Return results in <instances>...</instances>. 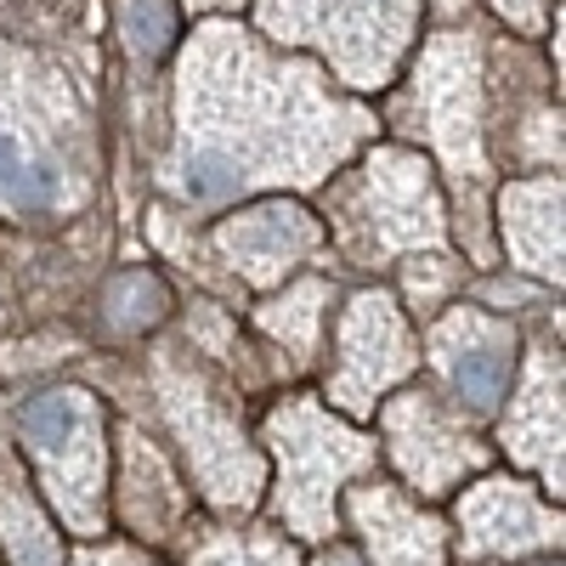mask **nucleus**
<instances>
[{
  "mask_svg": "<svg viewBox=\"0 0 566 566\" xmlns=\"http://www.w3.org/2000/svg\"><path fill=\"white\" fill-rule=\"evenodd\" d=\"M340 515L363 544V566H448V522L397 482L346 488Z\"/></svg>",
  "mask_w": 566,
  "mask_h": 566,
  "instance_id": "13",
  "label": "nucleus"
},
{
  "mask_svg": "<svg viewBox=\"0 0 566 566\" xmlns=\"http://www.w3.org/2000/svg\"><path fill=\"white\" fill-rule=\"evenodd\" d=\"M74 566H159V560L142 555L136 544H108V538H97V544H85V549L74 555Z\"/></svg>",
  "mask_w": 566,
  "mask_h": 566,
  "instance_id": "23",
  "label": "nucleus"
},
{
  "mask_svg": "<svg viewBox=\"0 0 566 566\" xmlns=\"http://www.w3.org/2000/svg\"><path fill=\"white\" fill-rule=\"evenodd\" d=\"M328 301H335V283L328 277H295V283H283V295L255 306V328L272 346L290 352L295 363H306L317 352V340H323Z\"/></svg>",
  "mask_w": 566,
  "mask_h": 566,
  "instance_id": "18",
  "label": "nucleus"
},
{
  "mask_svg": "<svg viewBox=\"0 0 566 566\" xmlns=\"http://www.w3.org/2000/svg\"><path fill=\"white\" fill-rule=\"evenodd\" d=\"M499 448L538 476V493L560 504L566 464H560V346L538 340L522 363L515 397L499 402Z\"/></svg>",
  "mask_w": 566,
  "mask_h": 566,
  "instance_id": "14",
  "label": "nucleus"
},
{
  "mask_svg": "<svg viewBox=\"0 0 566 566\" xmlns=\"http://www.w3.org/2000/svg\"><path fill=\"white\" fill-rule=\"evenodd\" d=\"M464 283V266L448 255V250H419V255H402V312L413 317H437L442 306H453Z\"/></svg>",
  "mask_w": 566,
  "mask_h": 566,
  "instance_id": "21",
  "label": "nucleus"
},
{
  "mask_svg": "<svg viewBox=\"0 0 566 566\" xmlns=\"http://www.w3.org/2000/svg\"><path fill=\"white\" fill-rule=\"evenodd\" d=\"M482 52L470 34H431L419 52L413 85H408V114L419 119L424 142L442 154L453 210L464 232V261L488 266L493 239H488V148H482Z\"/></svg>",
  "mask_w": 566,
  "mask_h": 566,
  "instance_id": "2",
  "label": "nucleus"
},
{
  "mask_svg": "<svg viewBox=\"0 0 566 566\" xmlns=\"http://www.w3.org/2000/svg\"><path fill=\"white\" fill-rule=\"evenodd\" d=\"M453 527L464 560L560 555V504H549L527 476H476L453 504Z\"/></svg>",
  "mask_w": 566,
  "mask_h": 566,
  "instance_id": "10",
  "label": "nucleus"
},
{
  "mask_svg": "<svg viewBox=\"0 0 566 566\" xmlns=\"http://www.w3.org/2000/svg\"><path fill=\"white\" fill-rule=\"evenodd\" d=\"M170 317V290L165 277L148 272V266H130V272H114L103 283V328L114 340H136L148 335L154 323Z\"/></svg>",
  "mask_w": 566,
  "mask_h": 566,
  "instance_id": "19",
  "label": "nucleus"
},
{
  "mask_svg": "<svg viewBox=\"0 0 566 566\" xmlns=\"http://www.w3.org/2000/svg\"><path fill=\"white\" fill-rule=\"evenodd\" d=\"M187 566H301L295 544L283 533H232L210 527L187 538Z\"/></svg>",
  "mask_w": 566,
  "mask_h": 566,
  "instance_id": "20",
  "label": "nucleus"
},
{
  "mask_svg": "<svg viewBox=\"0 0 566 566\" xmlns=\"http://www.w3.org/2000/svg\"><path fill=\"white\" fill-rule=\"evenodd\" d=\"M335 244L352 266H386L419 250H442L448 199L413 148H374L335 193Z\"/></svg>",
  "mask_w": 566,
  "mask_h": 566,
  "instance_id": "5",
  "label": "nucleus"
},
{
  "mask_svg": "<svg viewBox=\"0 0 566 566\" xmlns=\"http://www.w3.org/2000/svg\"><path fill=\"white\" fill-rule=\"evenodd\" d=\"M148 380H154L170 437L181 442L187 476H193L199 499L221 515H250L266 488V453L250 442L244 413L232 408V397L181 346L154 352Z\"/></svg>",
  "mask_w": 566,
  "mask_h": 566,
  "instance_id": "4",
  "label": "nucleus"
},
{
  "mask_svg": "<svg viewBox=\"0 0 566 566\" xmlns=\"http://www.w3.org/2000/svg\"><path fill=\"white\" fill-rule=\"evenodd\" d=\"M493 7L522 34H544V23H549V0H493Z\"/></svg>",
  "mask_w": 566,
  "mask_h": 566,
  "instance_id": "24",
  "label": "nucleus"
},
{
  "mask_svg": "<svg viewBox=\"0 0 566 566\" xmlns=\"http://www.w3.org/2000/svg\"><path fill=\"white\" fill-rule=\"evenodd\" d=\"M108 515H119V527L148 549L181 538L187 515H193V493L181 488L176 464L165 459V448L142 431V424H114Z\"/></svg>",
  "mask_w": 566,
  "mask_h": 566,
  "instance_id": "11",
  "label": "nucleus"
},
{
  "mask_svg": "<svg viewBox=\"0 0 566 566\" xmlns=\"http://www.w3.org/2000/svg\"><path fill=\"white\" fill-rule=\"evenodd\" d=\"M18 442L52 522L97 544L108 533V464H114V424L103 397L85 386H45L18 408Z\"/></svg>",
  "mask_w": 566,
  "mask_h": 566,
  "instance_id": "3",
  "label": "nucleus"
},
{
  "mask_svg": "<svg viewBox=\"0 0 566 566\" xmlns=\"http://www.w3.org/2000/svg\"><path fill=\"white\" fill-rule=\"evenodd\" d=\"M413 0H261V23L272 40L323 45L352 85H386Z\"/></svg>",
  "mask_w": 566,
  "mask_h": 566,
  "instance_id": "8",
  "label": "nucleus"
},
{
  "mask_svg": "<svg viewBox=\"0 0 566 566\" xmlns=\"http://www.w3.org/2000/svg\"><path fill=\"white\" fill-rule=\"evenodd\" d=\"M261 442L272 459V522L301 544H335L340 493L374 470L380 442L312 391L277 397L261 419Z\"/></svg>",
  "mask_w": 566,
  "mask_h": 566,
  "instance_id": "1",
  "label": "nucleus"
},
{
  "mask_svg": "<svg viewBox=\"0 0 566 566\" xmlns=\"http://www.w3.org/2000/svg\"><path fill=\"white\" fill-rule=\"evenodd\" d=\"M119 34L136 57H159L170 34H176V12H170V0H125L119 7Z\"/></svg>",
  "mask_w": 566,
  "mask_h": 566,
  "instance_id": "22",
  "label": "nucleus"
},
{
  "mask_svg": "<svg viewBox=\"0 0 566 566\" xmlns=\"http://www.w3.org/2000/svg\"><path fill=\"white\" fill-rule=\"evenodd\" d=\"M499 239L515 272L560 283V170L522 176L499 193Z\"/></svg>",
  "mask_w": 566,
  "mask_h": 566,
  "instance_id": "15",
  "label": "nucleus"
},
{
  "mask_svg": "<svg viewBox=\"0 0 566 566\" xmlns=\"http://www.w3.org/2000/svg\"><path fill=\"white\" fill-rule=\"evenodd\" d=\"M0 560L7 566H69L52 510L29 493L18 470L12 476L0 470Z\"/></svg>",
  "mask_w": 566,
  "mask_h": 566,
  "instance_id": "17",
  "label": "nucleus"
},
{
  "mask_svg": "<svg viewBox=\"0 0 566 566\" xmlns=\"http://www.w3.org/2000/svg\"><path fill=\"white\" fill-rule=\"evenodd\" d=\"M533 566H560V555H555V560H549V555H544V560H533Z\"/></svg>",
  "mask_w": 566,
  "mask_h": 566,
  "instance_id": "27",
  "label": "nucleus"
},
{
  "mask_svg": "<svg viewBox=\"0 0 566 566\" xmlns=\"http://www.w3.org/2000/svg\"><path fill=\"white\" fill-rule=\"evenodd\" d=\"M193 12H210V7H239V0H187Z\"/></svg>",
  "mask_w": 566,
  "mask_h": 566,
  "instance_id": "26",
  "label": "nucleus"
},
{
  "mask_svg": "<svg viewBox=\"0 0 566 566\" xmlns=\"http://www.w3.org/2000/svg\"><path fill=\"white\" fill-rule=\"evenodd\" d=\"M380 419V453L391 459V470L402 476V493L413 499H448L464 482L488 476V442L470 424V413H459L442 391L431 386H402L397 397H386L374 408Z\"/></svg>",
  "mask_w": 566,
  "mask_h": 566,
  "instance_id": "6",
  "label": "nucleus"
},
{
  "mask_svg": "<svg viewBox=\"0 0 566 566\" xmlns=\"http://www.w3.org/2000/svg\"><path fill=\"white\" fill-rule=\"evenodd\" d=\"M210 239H216V255L244 283L277 290V283H290L328 244V227H323V216H312L295 199H261V205L221 216Z\"/></svg>",
  "mask_w": 566,
  "mask_h": 566,
  "instance_id": "12",
  "label": "nucleus"
},
{
  "mask_svg": "<svg viewBox=\"0 0 566 566\" xmlns=\"http://www.w3.org/2000/svg\"><path fill=\"white\" fill-rule=\"evenodd\" d=\"M413 368H419V340H413L397 295L391 290H357L335 323V363H328V380H323V402L340 419H374V408Z\"/></svg>",
  "mask_w": 566,
  "mask_h": 566,
  "instance_id": "7",
  "label": "nucleus"
},
{
  "mask_svg": "<svg viewBox=\"0 0 566 566\" xmlns=\"http://www.w3.org/2000/svg\"><path fill=\"white\" fill-rule=\"evenodd\" d=\"M74 199H85L80 170L40 154L34 136L0 119V210H57Z\"/></svg>",
  "mask_w": 566,
  "mask_h": 566,
  "instance_id": "16",
  "label": "nucleus"
},
{
  "mask_svg": "<svg viewBox=\"0 0 566 566\" xmlns=\"http://www.w3.org/2000/svg\"><path fill=\"white\" fill-rule=\"evenodd\" d=\"M312 566H363V555H357V549H340V544H328Z\"/></svg>",
  "mask_w": 566,
  "mask_h": 566,
  "instance_id": "25",
  "label": "nucleus"
},
{
  "mask_svg": "<svg viewBox=\"0 0 566 566\" xmlns=\"http://www.w3.org/2000/svg\"><path fill=\"white\" fill-rule=\"evenodd\" d=\"M515 323L499 317L493 306L482 301H453L448 312L431 317L424 328V363L437 368V380L448 391V402L470 419H493L499 402L510 397V380H515Z\"/></svg>",
  "mask_w": 566,
  "mask_h": 566,
  "instance_id": "9",
  "label": "nucleus"
}]
</instances>
